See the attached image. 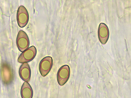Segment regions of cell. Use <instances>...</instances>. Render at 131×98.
<instances>
[{
	"instance_id": "obj_9",
	"label": "cell",
	"mask_w": 131,
	"mask_h": 98,
	"mask_svg": "<svg viewBox=\"0 0 131 98\" xmlns=\"http://www.w3.org/2000/svg\"><path fill=\"white\" fill-rule=\"evenodd\" d=\"M21 95L22 98H32L33 91L31 86L27 82H25L21 87Z\"/></svg>"
},
{
	"instance_id": "obj_6",
	"label": "cell",
	"mask_w": 131,
	"mask_h": 98,
	"mask_svg": "<svg viewBox=\"0 0 131 98\" xmlns=\"http://www.w3.org/2000/svg\"><path fill=\"white\" fill-rule=\"evenodd\" d=\"M20 77L22 79L26 82L30 81L31 70L29 65L27 63H24L21 65L19 71Z\"/></svg>"
},
{
	"instance_id": "obj_1",
	"label": "cell",
	"mask_w": 131,
	"mask_h": 98,
	"mask_svg": "<svg viewBox=\"0 0 131 98\" xmlns=\"http://www.w3.org/2000/svg\"><path fill=\"white\" fill-rule=\"evenodd\" d=\"M37 53L36 48L32 46L21 53L18 59V62L21 63H28L33 60Z\"/></svg>"
},
{
	"instance_id": "obj_4",
	"label": "cell",
	"mask_w": 131,
	"mask_h": 98,
	"mask_svg": "<svg viewBox=\"0 0 131 98\" xmlns=\"http://www.w3.org/2000/svg\"><path fill=\"white\" fill-rule=\"evenodd\" d=\"M53 60L51 57H46L42 59L39 65L40 72L43 77H45L50 71L52 66Z\"/></svg>"
},
{
	"instance_id": "obj_7",
	"label": "cell",
	"mask_w": 131,
	"mask_h": 98,
	"mask_svg": "<svg viewBox=\"0 0 131 98\" xmlns=\"http://www.w3.org/2000/svg\"><path fill=\"white\" fill-rule=\"evenodd\" d=\"M109 35V30L107 27L104 23L101 24L98 30V36L103 44H105L107 41Z\"/></svg>"
},
{
	"instance_id": "obj_5",
	"label": "cell",
	"mask_w": 131,
	"mask_h": 98,
	"mask_svg": "<svg viewBox=\"0 0 131 98\" xmlns=\"http://www.w3.org/2000/svg\"><path fill=\"white\" fill-rule=\"evenodd\" d=\"M18 24L21 28L25 27L27 24L29 20V15L26 8L21 6L19 8L17 14Z\"/></svg>"
},
{
	"instance_id": "obj_3",
	"label": "cell",
	"mask_w": 131,
	"mask_h": 98,
	"mask_svg": "<svg viewBox=\"0 0 131 98\" xmlns=\"http://www.w3.org/2000/svg\"><path fill=\"white\" fill-rule=\"evenodd\" d=\"M70 75V69L67 65H64L59 69L57 74V79L59 84L62 86L69 80Z\"/></svg>"
},
{
	"instance_id": "obj_8",
	"label": "cell",
	"mask_w": 131,
	"mask_h": 98,
	"mask_svg": "<svg viewBox=\"0 0 131 98\" xmlns=\"http://www.w3.org/2000/svg\"><path fill=\"white\" fill-rule=\"evenodd\" d=\"M2 70V77L4 82L6 84L9 83L13 79L12 73L10 67L7 65H3Z\"/></svg>"
},
{
	"instance_id": "obj_2",
	"label": "cell",
	"mask_w": 131,
	"mask_h": 98,
	"mask_svg": "<svg viewBox=\"0 0 131 98\" xmlns=\"http://www.w3.org/2000/svg\"><path fill=\"white\" fill-rule=\"evenodd\" d=\"M16 43L19 50L21 52H23L28 48L30 44L29 40L25 32L22 30L19 32Z\"/></svg>"
}]
</instances>
